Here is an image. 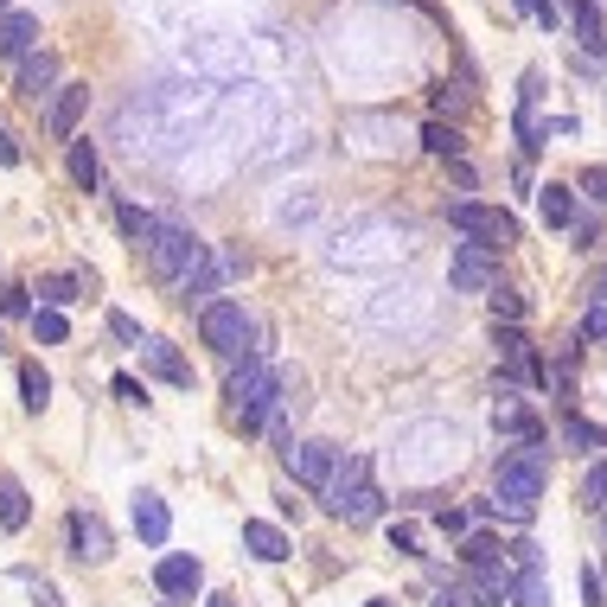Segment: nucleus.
I'll list each match as a JSON object with an SVG mask.
<instances>
[{
    "mask_svg": "<svg viewBox=\"0 0 607 607\" xmlns=\"http://www.w3.org/2000/svg\"><path fill=\"white\" fill-rule=\"evenodd\" d=\"M537 499H544V441H525L499 455V474H492V499L480 511L506 518V525H531L537 518Z\"/></svg>",
    "mask_w": 607,
    "mask_h": 607,
    "instance_id": "nucleus-1",
    "label": "nucleus"
},
{
    "mask_svg": "<svg viewBox=\"0 0 607 607\" xmlns=\"http://www.w3.org/2000/svg\"><path fill=\"white\" fill-rule=\"evenodd\" d=\"M225 397H230V422H237L243 435H256L269 416H276V404H281V371H276V365H262V358H250V365H237V371H230Z\"/></svg>",
    "mask_w": 607,
    "mask_h": 607,
    "instance_id": "nucleus-2",
    "label": "nucleus"
},
{
    "mask_svg": "<svg viewBox=\"0 0 607 607\" xmlns=\"http://www.w3.org/2000/svg\"><path fill=\"white\" fill-rule=\"evenodd\" d=\"M327 511L346 518V525H371V518L384 511V492L371 486V460L365 455L339 460V474H332V486H327Z\"/></svg>",
    "mask_w": 607,
    "mask_h": 607,
    "instance_id": "nucleus-3",
    "label": "nucleus"
},
{
    "mask_svg": "<svg viewBox=\"0 0 607 607\" xmlns=\"http://www.w3.org/2000/svg\"><path fill=\"white\" fill-rule=\"evenodd\" d=\"M141 250H148V269H153V276H160V281H179V288L205 269V243L186 225H167V218H160V230H153Z\"/></svg>",
    "mask_w": 607,
    "mask_h": 607,
    "instance_id": "nucleus-4",
    "label": "nucleus"
},
{
    "mask_svg": "<svg viewBox=\"0 0 607 607\" xmlns=\"http://www.w3.org/2000/svg\"><path fill=\"white\" fill-rule=\"evenodd\" d=\"M448 225H455L460 237H474V243H486V250H506V243H518V218H511L506 205L455 199V205H448Z\"/></svg>",
    "mask_w": 607,
    "mask_h": 607,
    "instance_id": "nucleus-5",
    "label": "nucleus"
},
{
    "mask_svg": "<svg viewBox=\"0 0 607 607\" xmlns=\"http://www.w3.org/2000/svg\"><path fill=\"white\" fill-rule=\"evenodd\" d=\"M448 281H455L460 295H492L499 288V250H486V243H455V256H448Z\"/></svg>",
    "mask_w": 607,
    "mask_h": 607,
    "instance_id": "nucleus-6",
    "label": "nucleus"
},
{
    "mask_svg": "<svg viewBox=\"0 0 607 607\" xmlns=\"http://www.w3.org/2000/svg\"><path fill=\"white\" fill-rule=\"evenodd\" d=\"M199 339L211 346V352L237 358L243 352V339H250V314H243V301H211L199 314Z\"/></svg>",
    "mask_w": 607,
    "mask_h": 607,
    "instance_id": "nucleus-7",
    "label": "nucleus"
},
{
    "mask_svg": "<svg viewBox=\"0 0 607 607\" xmlns=\"http://www.w3.org/2000/svg\"><path fill=\"white\" fill-rule=\"evenodd\" d=\"M281 455H288V474H295L307 492H327L332 474H339V448H332V441H288Z\"/></svg>",
    "mask_w": 607,
    "mask_h": 607,
    "instance_id": "nucleus-8",
    "label": "nucleus"
},
{
    "mask_svg": "<svg viewBox=\"0 0 607 607\" xmlns=\"http://www.w3.org/2000/svg\"><path fill=\"white\" fill-rule=\"evenodd\" d=\"M83 109H90V83H64V90L51 97V109H46V135L71 148V141H77V122H83Z\"/></svg>",
    "mask_w": 607,
    "mask_h": 607,
    "instance_id": "nucleus-9",
    "label": "nucleus"
},
{
    "mask_svg": "<svg viewBox=\"0 0 607 607\" xmlns=\"http://www.w3.org/2000/svg\"><path fill=\"white\" fill-rule=\"evenodd\" d=\"M153 588H160L167 601H192L205 588V563L199 557H160L153 563Z\"/></svg>",
    "mask_w": 607,
    "mask_h": 607,
    "instance_id": "nucleus-10",
    "label": "nucleus"
},
{
    "mask_svg": "<svg viewBox=\"0 0 607 607\" xmlns=\"http://www.w3.org/2000/svg\"><path fill=\"white\" fill-rule=\"evenodd\" d=\"M71 557L77 563H109V557H116L109 525H102L97 511H71Z\"/></svg>",
    "mask_w": 607,
    "mask_h": 607,
    "instance_id": "nucleus-11",
    "label": "nucleus"
},
{
    "mask_svg": "<svg viewBox=\"0 0 607 607\" xmlns=\"http://www.w3.org/2000/svg\"><path fill=\"white\" fill-rule=\"evenodd\" d=\"M135 537H141L148 550H160V544L173 537V511H167L160 492H135Z\"/></svg>",
    "mask_w": 607,
    "mask_h": 607,
    "instance_id": "nucleus-12",
    "label": "nucleus"
},
{
    "mask_svg": "<svg viewBox=\"0 0 607 607\" xmlns=\"http://www.w3.org/2000/svg\"><path fill=\"white\" fill-rule=\"evenodd\" d=\"M32 51H39V13L26 7L0 13V58H32Z\"/></svg>",
    "mask_w": 607,
    "mask_h": 607,
    "instance_id": "nucleus-13",
    "label": "nucleus"
},
{
    "mask_svg": "<svg viewBox=\"0 0 607 607\" xmlns=\"http://www.w3.org/2000/svg\"><path fill=\"white\" fill-rule=\"evenodd\" d=\"M58 90H64V83H58V51H32V58H20V97H58Z\"/></svg>",
    "mask_w": 607,
    "mask_h": 607,
    "instance_id": "nucleus-14",
    "label": "nucleus"
},
{
    "mask_svg": "<svg viewBox=\"0 0 607 607\" xmlns=\"http://www.w3.org/2000/svg\"><path fill=\"white\" fill-rule=\"evenodd\" d=\"M141 358H148V371H153L160 384H173V390H192V365L179 358L173 339H148V346H141Z\"/></svg>",
    "mask_w": 607,
    "mask_h": 607,
    "instance_id": "nucleus-15",
    "label": "nucleus"
},
{
    "mask_svg": "<svg viewBox=\"0 0 607 607\" xmlns=\"http://www.w3.org/2000/svg\"><path fill=\"white\" fill-rule=\"evenodd\" d=\"M492 429H499V435H518V441H544V422H537L531 409L511 397V384L499 390V404H492Z\"/></svg>",
    "mask_w": 607,
    "mask_h": 607,
    "instance_id": "nucleus-16",
    "label": "nucleus"
},
{
    "mask_svg": "<svg viewBox=\"0 0 607 607\" xmlns=\"http://www.w3.org/2000/svg\"><path fill=\"white\" fill-rule=\"evenodd\" d=\"M243 550H250L256 563H281L288 557V531L269 525V518H243Z\"/></svg>",
    "mask_w": 607,
    "mask_h": 607,
    "instance_id": "nucleus-17",
    "label": "nucleus"
},
{
    "mask_svg": "<svg viewBox=\"0 0 607 607\" xmlns=\"http://www.w3.org/2000/svg\"><path fill=\"white\" fill-rule=\"evenodd\" d=\"M537 211H544V225L550 230H576V186H537Z\"/></svg>",
    "mask_w": 607,
    "mask_h": 607,
    "instance_id": "nucleus-18",
    "label": "nucleus"
},
{
    "mask_svg": "<svg viewBox=\"0 0 607 607\" xmlns=\"http://www.w3.org/2000/svg\"><path fill=\"white\" fill-rule=\"evenodd\" d=\"M506 595H511V607H550V576H544V563H525L506 583Z\"/></svg>",
    "mask_w": 607,
    "mask_h": 607,
    "instance_id": "nucleus-19",
    "label": "nucleus"
},
{
    "mask_svg": "<svg viewBox=\"0 0 607 607\" xmlns=\"http://www.w3.org/2000/svg\"><path fill=\"white\" fill-rule=\"evenodd\" d=\"M0 525L7 531H26L32 525V499H26V486L13 474H0Z\"/></svg>",
    "mask_w": 607,
    "mask_h": 607,
    "instance_id": "nucleus-20",
    "label": "nucleus"
},
{
    "mask_svg": "<svg viewBox=\"0 0 607 607\" xmlns=\"http://www.w3.org/2000/svg\"><path fill=\"white\" fill-rule=\"evenodd\" d=\"M576 39H583L588 58L607 51V20H601V0H576Z\"/></svg>",
    "mask_w": 607,
    "mask_h": 607,
    "instance_id": "nucleus-21",
    "label": "nucleus"
},
{
    "mask_svg": "<svg viewBox=\"0 0 607 607\" xmlns=\"http://www.w3.org/2000/svg\"><path fill=\"white\" fill-rule=\"evenodd\" d=\"M64 167H71L77 192H97V186H102V153L90 148V141H71V160H64Z\"/></svg>",
    "mask_w": 607,
    "mask_h": 607,
    "instance_id": "nucleus-22",
    "label": "nucleus"
},
{
    "mask_svg": "<svg viewBox=\"0 0 607 607\" xmlns=\"http://www.w3.org/2000/svg\"><path fill=\"white\" fill-rule=\"evenodd\" d=\"M563 441H569L576 455H607V429L588 422V416H563Z\"/></svg>",
    "mask_w": 607,
    "mask_h": 607,
    "instance_id": "nucleus-23",
    "label": "nucleus"
},
{
    "mask_svg": "<svg viewBox=\"0 0 607 607\" xmlns=\"http://www.w3.org/2000/svg\"><path fill=\"white\" fill-rule=\"evenodd\" d=\"M116 225H122L128 243H148L153 230H160V218H153V211H141V205H116Z\"/></svg>",
    "mask_w": 607,
    "mask_h": 607,
    "instance_id": "nucleus-24",
    "label": "nucleus"
},
{
    "mask_svg": "<svg viewBox=\"0 0 607 607\" xmlns=\"http://www.w3.org/2000/svg\"><path fill=\"white\" fill-rule=\"evenodd\" d=\"M32 339H39V346H64V339H71V320H64L58 307H39V314H32Z\"/></svg>",
    "mask_w": 607,
    "mask_h": 607,
    "instance_id": "nucleus-25",
    "label": "nucleus"
},
{
    "mask_svg": "<svg viewBox=\"0 0 607 607\" xmlns=\"http://www.w3.org/2000/svg\"><path fill=\"white\" fill-rule=\"evenodd\" d=\"M77 295H83V276H46V281H39V301L58 307V314H64Z\"/></svg>",
    "mask_w": 607,
    "mask_h": 607,
    "instance_id": "nucleus-26",
    "label": "nucleus"
},
{
    "mask_svg": "<svg viewBox=\"0 0 607 607\" xmlns=\"http://www.w3.org/2000/svg\"><path fill=\"white\" fill-rule=\"evenodd\" d=\"M525 295H511V288H492V327H525Z\"/></svg>",
    "mask_w": 607,
    "mask_h": 607,
    "instance_id": "nucleus-27",
    "label": "nucleus"
},
{
    "mask_svg": "<svg viewBox=\"0 0 607 607\" xmlns=\"http://www.w3.org/2000/svg\"><path fill=\"white\" fill-rule=\"evenodd\" d=\"M422 148H429L435 160H460V128H448V122H429V128H422Z\"/></svg>",
    "mask_w": 607,
    "mask_h": 607,
    "instance_id": "nucleus-28",
    "label": "nucleus"
},
{
    "mask_svg": "<svg viewBox=\"0 0 607 607\" xmlns=\"http://www.w3.org/2000/svg\"><path fill=\"white\" fill-rule=\"evenodd\" d=\"M20 404L26 409H46L51 404V378L39 371V365H20Z\"/></svg>",
    "mask_w": 607,
    "mask_h": 607,
    "instance_id": "nucleus-29",
    "label": "nucleus"
},
{
    "mask_svg": "<svg viewBox=\"0 0 607 607\" xmlns=\"http://www.w3.org/2000/svg\"><path fill=\"white\" fill-rule=\"evenodd\" d=\"M583 506H595V511H607V455L588 467V480H583Z\"/></svg>",
    "mask_w": 607,
    "mask_h": 607,
    "instance_id": "nucleus-30",
    "label": "nucleus"
},
{
    "mask_svg": "<svg viewBox=\"0 0 607 607\" xmlns=\"http://www.w3.org/2000/svg\"><path fill=\"white\" fill-rule=\"evenodd\" d=\"M576 192H583L588 205H601V211H607V167H583V179H576Z\"/></svg>",
    "mask_w": 607,
    "mask_h": 607,
    "instance_id": "nucleus-31",
    "label": "nucleus"
},
{
    "mask_svg": "<svg viewBox=\"0 0 607 607\" xmlns=\"http://www.w3.org/2000/svg\"><path fill=\"white\" fill-rule=\"evenodd\" d=\"M0 314H13V320H32V314H39V307H32V288H0Z\"/></svg>",
    "mask_w": 607,
    "mask_h": 607,
    "instance_id": "nucleus-32",
    "label": "nucleus"
},
{
    "mask_svg": "<svg viewBox=\"0 0 607 607\" xmlns=\"http://www.w3.org/2000/svg\"><path fill=\"white\" fill-rule=\"evenodd\" d=\"M518 7H525V13H531L537 26H550V32L563 26V0H518Z\"/></svg>",
    "mask_w": 607,
    "mask_h": 607,
    "instance_id": "nucleus-33",
    "label": "nucleus"
},
{
    "mask_svg": "<svg viewBox=\"0 0 607 607\" xmlns=\"http://www.w3.org/2000/svg\"><path fill=\"white\" fill-rule=\"evenodd\" d=\"M109 332H116V339H122V346H148V339H141V327H135V320H128L122 307H116V314H109Z\"/></svg>",
    "mask_w": 607,
    "mask_h": 607,
    "instance_id": "nucleus-34",
    "label": "nucleus"
},
{
    "mask_svg": "<svg viewBox=\"0 0 607 607\" xmlns=\"http://www.w3.org/2000/svg\"><path fill=\"white\" fill-rule=\"evenodd\" d=\"M588 339H607V307H601V301L583 314V346H588Z\"/></svg>",
    "mask_w": 607,
    "mask_h": 607,
    "instance_id": "nucleus-35",
    "label": "nucleus"
},
{
    "mask_svg": "<svg viewBox=\"0 0 607 607\" xmlns=\"http://www.w3.org/2000/svg\"><path fill=\"white\" fill-rule=\"evenodd\" d=\"M435 109H448V116H460V109H467V97H460L455 83H435Z\"/></svg>",
    "mask_w": 607,
    "mask_h": 607,
    "instance_id": "nucleus-36",
    "label": "nucleus"
},
{
    "mask_svg": "<svg viewBox=\"0 0 607 607\" xmlns=\"http://www.w3.org/2000/svg\"><path fill=\"white\" fill-rule=\"evenodd\" d=\"M0 167H20V135L0 122Z\"/></svg>",
    "mask_w": 607,
    "mask_h": 607,
    "instance_id": "nucleus-37",
    "label": "nucleus"
},
{
    "mask_svg": "<svg viewBox=\"0 0 607 607\" xmlns=\"http://www.w3.org/2000/svg\"><path fill=\"white\" fill-rule=\"evenodd\" d=\"M435 525H441L448 537H467V511H455V506H448V511H435Z\"/></svg>",
    "mask_w": 607,
    "mask_h": 607,
    "instance_id": "nucleus-38",
    "label": "nucleus"
},
{
    "mask_svg": "<svg viewBox=\"0 0 607 607\" xmlns=\"http://www.w3.org/2000/svg\"><path fill=\"white\" fill-rule=\"evenodd\" d=\"M390 550H404V557H416V525H390Z\"/></svg>",
    "mask_w": 607,
    "mask_h": 607,
    "instance_id": "nucleus-39",
    "label": "nucleus"
},
{
    "mask_svg": "<svg viewBox=\"0 0 607 607\" xmlns=\"http://www.w3.org/2000/svg\"><path fill=\"white\" fill-rule=\"evenodd\" d=\"M116 397H122V404H148V390H141V384L128 378V371L116 378Z\"/></svg>",
    "mask_w": 607,
    "mask_h": 607,
    "instance_id": "nucleus-40",
    "label": "nucleus"
},
{
    "mask_svg": "<svg viewBox=\"0 0 607 607\" xmlns=\"http://www.w3.org/2000/svg\"><path fill=\"white\" fill-rule=\"evenodd\" d=\"M435 607H474V595H467V588H441V595H435Z\"/></svg>",
    "mask_w": 607,
    "mask_h": 607,
    "instance_id": "nucleus-41",
    "label": "nucleus"
},
{
    "mask_svg": "<svg viewBox=\"0 0 607 607\" xmlns=\"http://www.w3.org/2000/svg\"><path fill=\"white\" fill-rule=\"evenodd\" d=\"M601 243V225H576V250H595Z\"/></svg>",
    "mask_w": 607,
    "mask_h": 607,
    "instance_id": "nucleus-42",
    "label": "nucleus"
},
{
    "mask_svg": "<svg viewBox=\"0 0 607 607\" xmlns=\"http://www.w3.org/2000/svg\"><path fill=\"white\" fill-rule=\"evenodd\" d=\"M583 588H588V607H601V576L595 569H583Z\"/></svg>",
    "mask_w": 607,
    "mask_h": 607,
    "instance_id": "nucleus-43",
    "label": "nucleus"
},
{
    "mask_svg": "<svg viewBox=\"0 0 607 607\" xmlns=\"http://www.w3.org/2000/svg\"><path fill=\"white\" fill-rule=\"evenodd\" d=\"M32 607H64V595H58V588H46V583H39V595H32Z\"/></svg>",
    "mask_w": 607,
    "mask_h": 607,
    "instance_id": "nucleus-44",
    "label": "nucleus"
},
{
    "mask_svg": "<svg viewBox=\"0 0 607 607\" xmlns=\"http://www.w3.org/2000/svg\"><path fill=\"white\" fill-rule=\"evenodd\" d=\"M211 607H237V601H230V595H211Z\"/></svg>",
    "mask_w": 607,
    "mask_h": 607,
    "instance_id": "nucleus-45",
    "label": "nucleus"
},
{
    "mask_svg": "<svg viewBox=\"0 0 607 607\" xmlns=\"http://www.w3.org/2000/svg\"><path fill=\"white\" fill-rule=\"evenodd\" d=\"M595 295H607V276H601V288H595Z\"/></svg>",
    "mask_w": 607,
    "mask_h": 607,
    "instance_id": "nucleus-46",
    "label": "nucleus"
},
{
    "mask_svg": "<svg viewBox=\"0 0 607 607\" xmlns=\"http://www.w3.org/2000/svg\"><path fill=\"white\" fill-rule=\"evenodd\" d=\"M365 607H390V601H365Z\"/></svg>",
    "mask_w": 607,
    "mask_h": 607,
    "instance_id": "nucleus-47",
    "label": "nucleus"
},
{
    "mask_svg": "<svg viewBox=\"0 0 607 607\" xmlns=\"http://www.w3.org/2000/svg\"><path fill=\"white\" fill-rule=\"evenodd\" d=\"M601 531H607V511H601Z\"/></svg>",
    "mask_w": 607,
    "mask_h": 607,
    "instance_id": "nucleus-48",
    "label": "nucleus"
},
{
    "mask_svg": "<svg viewBox=\"0 0 607 607\" xmlns=\"http://www.w3.org/2000/svg\"><path fill=\"white\" fill-rule=\"evenodd\" d=\"M0 13H7V0H0Z\"/></svg>",
    "mask_w": 607,
    "mask_h": 607,
    "instance_id": "nucleus-49",
    "label": "nucleus"
},
{
    "mask_svg": "<svg viewBox=\"0 0 607 607\" xmlns=\"http://www.w3.org/2000/svg\"><path fill=\"white\" fill-rule=\"evenodd\" d=\"M167 607H179V601H167Z\"/></svg>",
    "mask_w": 607,
    "mask_h": 607,
    "instance_id": "nucleus-50",
    "label": "nucleus"
}]
</instances>
